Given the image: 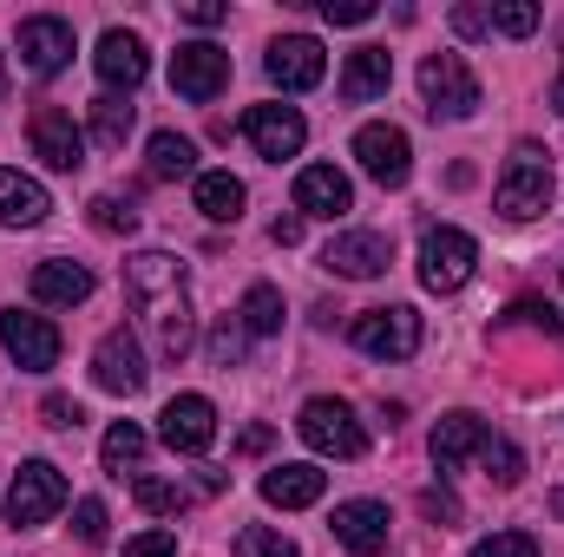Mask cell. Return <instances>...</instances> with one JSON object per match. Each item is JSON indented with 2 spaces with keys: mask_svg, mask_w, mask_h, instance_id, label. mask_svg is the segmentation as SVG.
Wrapping results in <instances>:
<instances>
[{
  "mask_svg": "<svg viewBox=\"0 0 564 557\" xmlns=\"http://www.w3.org/2000/svg\"><path fill=\"white\" fill-rule=\"evenodd\" d=\"M348 341L375 361H414L421 354V315L408 302H388V308H361L348 321Z\"/></svg>",
  "mask_w": 564,
  "mask_h": 557,
  "instance_id": "cell-1",
  "label": "cell"
},
{
  "mask_svg": "<svg viewBox=\"0 0 564 557\" xmlns=\"http://www.w3.org/2000/svg\"><path fill=\"white\" fill-rule=\"evenodd\" d=\"M492 204H499L512 223L539 217V210L552 204V157H545L539 144H519V151L506 157V171H499V190H492Z\"/></svg>",
  "mask_w": 564,
  "mask_h": 557,
  "instance_id": "cell-2",
  "label": "cell"
},
{
  "mask_svg": "<svg viewBox=\"0 0 564 557\" xmlns=\"http://www.w3.org/2000/svg\"><path fill=\"white\" fill-rule=\"evenodd\" d=\"M66 499H73V492H66V472L46 466V459H26V466L13 472V485H7V525H13V532H33V525H46Z\"/></svg>",
  "mask_w": 564,
  "mask_h": 557,
  "instance_id": "cell-3",
  "label": "cell"
},
{
  "mask_svg": "<svg viewBox=\"0 0 564 557\" xmlns=\"http://www.w3.org/2000/svg\"><path fill=\"white\" fill-rule=\"evenodd\" d=\"M421 99L433 119H473L479 112V79L459 53H426L421 59Z\"/></svg>",
  "mask_w": 564,
  "mask_h": 557,
  "instance_id": "cell-4",
  "label": "cell"
},
{
  "mask_svg": "<svg viewBox=\"0 0 564 557\" xmlns=\"http://www.w3.org/2000/svg\"><path fill=\"white\" fill-rule=\"evenodd\" d=\"M473 263H479V243H473L466 230L440 223V230H426V237H421V282L433 288V295H453V288H466Z\"/></svg>",
  "mask_w": 564,
  "mask_h": 557,
  "instance_id": "cell-5",
  "label": "cell"
},
{
  "mask_svg": "<svg viewBox=\"0 0 564 557\" xmlns=\"http://www.w3.org/2000/svg\"><path fill=\"white\" fill-rule=\"evenodd\" d=\"M295 433H302L322 459H361V452H368V433H361V419L348 414V401H308L302 419H295Z\"/></svg>",
  "mask_w": 564,
  "mask_h": 557,
  "instance_id": "cell-6",
  "label": "cell"
},
{
  "mask_svg": "<svg viewBox=\"0 0 564 557\" xmlns=\"http://www.w3.org/2000/svg\"><path fill=\"white\" fill-rule=\"evenodd\" d=\"M171 86H177V99L210 106V99L230 86V53H224L217 40H191V46H177V53H171Z\"/></svg>",
  "mask_w": 564,
  "mask_h": 557,
  "instance_id": "cell-7",
  "label": "cell"
},
{
  "mask_svg": "<svg viewBox=\"0 0 564 557\" xmlns=\"http://www.w3.org/2000/svg\"><path fill=\"white\" fill-rule=\"evenodd\" d=\"M26 144H33V157H40L46 171H79V164H86V132L73 125L66 106H33Z\"/></svg>",
  "mask_w": 564,
  "mask_h": 557,
  "instance_id": "cell-8",
  "label": "cell"
},
{
  "mask_svg": "<svg viewBox=\"0 0 564 557\" xmlns=\"http://www.w3.org/2000/svg\"><path fill=\"white\" fill-rule=\"evenodd\" d=\"M355 157H361V171L381 184V190H401L408 177H414V144L401 125H361L355 132Z\"/></svg>",
  "mask_w": 564,
  "mask_h": 557,
  "instance_id": "cell-9",
  "label": "cell"
},
{
  "mask_svg": "<svg viewBox=\"0 0 564 557\" xmlns=\"http://www.w3.org/2000/svg\"><path fill=\"white\" fill-rule=\"evenodd\" d=\"M0 348L13 354L20 374H46V368L59 361V328H53L46 315H20V308H7V315H0Z\"/></svg>",
  "mask_w": 564,
  "mask_h": 557,
  "instance_id": "cell-10",
  "label": "cell"
},
{
  "mask_svg": "<svg viewBox=\"0 0 564 557\" xmlns=\"http://www.w3.org/2000/svg\"><path fill=\"white\" fill-rule=\"evenodd\" d=\"M20 66L40 73V79L66 73V66H73V20H59V13H33V20H20Z\"/></svg>",
  "mask_w": 564,
  "mask_h": 557,
  "instance_id": "cell-11",
  "label": "cell"
},
{
  "mask_svg": "<svg viewBox=\"0 0 564 557\" xmlns=\"http://www.w3.org/2000/svg\"><path fill=\"white\" fill-rule=\"evenodd\" d=\"M158 439H164L171 452H210V446H217V407H210L204 394H177V401H164V414H158Z\"/></svg>",
  "mask_w": 564,
  "mask_h": 557,
  "instance_id": "cell-12",
  "label": "cell"
},
{
  "mask_svg": "<svg viewBox=\"0 0 564 557\" xmlns=\"http://www.w3.org/2000/svg\"><path fill=\"white\" fill-rule=\"evenodd\" d=\"M388 263H394V243H388L381 230H341V237L322 250V270L341 276V282H368V276H381Z\"/></svg>",
  "mask_w": 564,
  "mask_h": 557,
  "instance_id": "cell-13",
  "label": "cell"
},
{
  "mask_svg": "<svg viewBox=\"0 0 564 557\" xmlns=\"http://www.w3.org/2000/svg\"><path fill=\"white\" fill-rule=\"evenodd\" d=\"M243 139L257 144V157L282 164V157H295V151L308 144V125H302L295 106H250V112H243Z\"/></svg>",
  "mask_w": 564,
  "mask_h": 557,
  "instance_id": "cell-14",
  "label": "cell"
},
{
  "mask_svg": "<svg viewBox=\"0 0 564 557\" xmlns=\"http://www.w3.org/2000/svg\"><path fill=\"white\" fill-rule=\"evenodd\" d=\"M263 66H270V79H276L282 92H308V86H322L328 53H322V40H308V33H282Z\"/></svg>",
  "mask_w": 564,
  "mask_h": 557,
  "instance_id": "cell-15",
  "label": "cell"
},
{
  "mask_svg": "<svg viewBox=\"0 0 564 557\" xmlns=\"http://www.w3.org/2000/svg\"><path fill=\"white\" fill-rule=\"evenodd\" d=\"M93 381H99L106 394H139L144 387V354H139V341H132V328L99 335V348H93Z\"/></svg>",
  "mask_w": 564,
  "mask_h": 557,
  "instance_id": "cell-16",
  "label": "cell"
},
{
  "mask_svg": "<svg viewBox=\"0 0 564 557\" xmlns=\"http://www.w3.org/2000/svg\"><path fill=\"white\" fill-rule=\"evenodd\" d=\"M355 210V184L335 164H302L295 171V217H348Z\"/></svg>",
  "mask_w": 564,
  "mask_h": 557,
  "instance_id": "cell-17",
  "label": "cell"
},
{
  "mask_svg": "<svg viewBox=\"0 0 564 557\" xmlns=\"http://www.w3.org/2000/svg\"><path fill=\"white\" fill-rule=\"evenodd\" d=\"M388 532H394L388 505H375V499H348V505H335V545H348L355 557H381L388 551Z\"/></svg>",
  "mask_w": 564,
  "mask_h": 557,
  "instance_id": "cell-18",
  "label": "cell"
},
{
  "mask_svg": "<svg viewBox=\"0 0 564 557\" xmlns=\"http://www.w3.org/2000/svg\"><path fill=\"white\" fill-rule=\"evenodd\" d=\"M93 66H99V79H106V92L119 99V92H139L144 86V40L139 33H126V26H112L106 40H99V53H93Z\"/></svg>",
  "mask_w": 564,
  "mask_h": 557,
  "instance_id": "cell-19",
  "label": "cell"
},
{
  "mask_svg": "<svg viewBox=\"0 0 564 557\" xmlns=\"http://www.w3.org/2000/svg\"><path fill=\"white\" fill-rule=\"evenodd\" d=\"M486 439H492V433H486L479 414H446L440 426H433V466H440V472H459L466 459L486 452Z\"/></svg>",
  "mask_w": 564,
  "mask_h": 557,
  "instance_id": "cell-20",
  "label": "cell"
},
{
  "mask_svg": "<svg viewBox=\"0 0 564 557\" xmlns=\"http://www.w3.org/2000/svg\"><path fill=\"white\" fill-rule=\"evenodd\" d=\"M388 86H394V53H388V46H355L348 66H341V99H348V106H368V99H381Z\"/></svg>",
  "mask_w": 564,
  "mask_h": 557,
  "instance_id": "cell-21",
  "label": "cell"
},
{
  "mask_svg": "<svg viewBox=\"0 0 564 557\" xmlns=\"http://www.w3.org/2000/svg\"><path fill=\"white\" fill-rule=\"evenodd\" d=\"M46 210H53L46 184L26 177V171H13V164H0V223H7V230H33Z\"/></svg>",
  "mask_w": 564,
  "mask_h": 557,
  "instance_id": "cell-22",
  "label": "cell"
},
{
  "mask_svg": "<svg viewBox=\"0 0 564 557\" xmlns=\"http://www.w3.org/2000/svg\"><path fill=\"white\" fill-rule=\"evenodd\" d=\"M322 492H328V472L308 466V459H295V466H270V472H263V499L282 505V512H302V505H315Z\"/></svg>",
  "mask_w": 564,
  "mask_h": 557,
  "instance_id": "cell-23",
  "label": "cell"
},
{
  "mask_svg": "<svg viewBox=\"0 0 564 557\" xmlns=\"http://www.w3.org/2000/svg\"><path fill=\"white\" fill-rule=\"evenodd\" d=\"M93 295V270H79V263H40L33 270V302H46V308H79Z\"/></svg>",
  "mask_w": 564,
  "mask_h": 557,
  "instance_id": "cell-24",
  "label": "cell"
},
{
  "mask_svg": "<svg viewBox=\"0 0 564 557\" xmlns=\"http://www.w3.org/2000/svg\"><path fill=\"white\" fill-rule=\"evenodd\" d=\"M126 288H132V302H158V295H177L184 288V270H177V256L144 250V256L126 263Z\"/></svg>",
  "mask_w": 564,
  "mask_h": 557,
  "instance_id": "cell-25",
  "label": "cell"
},
{
  "mask_svg": "<svg viewBox=\"0 0 564 557\" xmlns=\"http://www.w3.org/2000/svg\"><path fill=\"white\" fill-rule=\"evenodd\" d=\"M191 204L210 217V223H237L243 217V184L230 171H197L191 177Z\"/></svg>",
  "mask_w": 564,
  "mask_h": 557,
  "instance_id": "cell-26",
  "label": "cell"
},
{
  "mask_svg": "<svg viewBox=\"0 0 564 557\" xmlns=\"http://www.w3.org/2000/svg\"><path fill=\"white\" fill-rule=\"evenodd\" d=\"M144 171H151L158 184H171V177H197V144L177 139V132H151V144H144Z\"/></svg>",
  "mask_w": 564,
  "mask_h": 557,
  "instance_id": "cell-27",
  "label": "cell"
},
{
  "mask_svg": "<svg viewBox=\"0 0 564 557\" xmlns=\"http://www.w3.org/2000/svg\"><path fill=\"white\" fill-rule=\"evenodd\" d=\"M237 321H243V335H282V295L270 288V282H250Z\"/></svg>",
  "mask_w": 564,
  "mask_h": 557,
  "instance_id": "cell-28",
  "label": "cell"
},
{
  "mask_svg": "<svg viewBox=\"0 0 564 557\" xmlns=\"http://www.w3.org/2000/svg\"><path fill=\"white\" fill-rule=\"evenodd\" d=\"M99 459H106V472H139L144 459V433L132 426V419H119L106 439H99Z\"/></svg>",
  "mask_w": 564,
  "mask_h": 557,
  "instance_id": "cell-29",
  "label": "cell"
},
{
  "mask_svg": "<svg viewBox=\"0 0 564 557\" xmlns=\"http://www.w3.org/2000/svg\"><path fill=\"white\" fill-rule=\"evenodd\" d=\"M93 139L106 144V151H119V144L132 139V106H126V99H112V92H106V99H93Z\"/></svg>",
  "mask_w": 564,
  "mask_h": 557,
  "instance_id": "cell-30",
  "label": "cell"
},
{
  "mask_svg": "<svg viewBox=\"0 0 564 557\" xmlns=\"http://www.w3.org/2000/svg\"><path fill=\"white\" fill-rule=\"evenodd\" d=\"M86 210H93V230H106V237H132L139 230V210L119 204V197H93Z\"/></svg>",
  "mask_w": 564,
  "mask_h": 557,
  "instance_id": "cell-31",
  "label": "cell"
},
{
  "mask_svg": "<svg viewBox=\"0 0 564 557\" xmlns=\"http://www.w3.org/2000/svg\"><path fill=\"white\" fill-rule=\"evenodd\" d=\"M237 557H295V545L270 525H250V532H237Z\"/></svg>",
  "mask_w": 564,
  "mask_h": 557,
  "instance_id": "cell-32",
  "label": "cell"
},
{
  "mask_svg": "<svg viewBox=\"0 0 564 557\" xmlns=\"http://www.w3.org/2000/svg\"><path fill=\"white\" fill-rule=\"evenodd\" d=\"M132 492H139L144 512H158V518H177V512H184V492H177V485H164V479H139Z\"/></svg>",
  "mask_w": 564,
  "mask_h": 557,
  "instance_id": "cell-33",
  "label": "cell"
},
{
  "mask_svg": "<svg viewBox=\"0 0 564 557\" xmlns=\"http://www.w3.org/2000/svg\"><path fill=\"white\" fill-rule=\"evenodd\" d=\"M473 557H539V538L532 532H492L473 545Z\"/></svg>",
  "mask_w": 564,
  "mask_h": 557,
  "instance_id": "cell-34",
  "label": "cell"
},
{
  "mask_svg": "<svg viewBox=\"0 0 564 557\" xmlns=\"http://www.w3.org/2000/svg\"><path fill=\"white\" fill-rule=\"evenodd\" d=\"M492 26L512 33V40H525V33L539 26V7H532V0H499V7H492Z\"/></svg>",
  "mask_w": 564,
  "mask_h": 557,
  "instance_id": "cell-35",
  "label": "cell"
},
{
  "mask_svg": "<svg viewBox=\"0 0 564 557\" xmlns=\"http://www.w3.org/2000/svg\"><path fill=\"white\" fill-rule=\"evenodd\" d=\"M486 466H492V479L499 485H519V472H525V459H519V446L512 439H486V452H479Z\"/></svg>",
  "mask_w": 564,
  "mask_h": 557,
  "instance_id": "cell-36",
  "label": "cell"
},
{
  "mask_svg": "<svg viewBox=\"0 0 564 557\" xmlns=\"http://www.w3.org/2000/svg\"><path fill=\"white\" fill-rule=\"evenodd\" d=\"M210 361H217V368H237V361H243V321H217V335H210Z\"/></svg>",
  "mask_w": 564,
  "mask_h": 557,
  "instance_id": "cell-37",
  "label": "cell"
},
{
  "mask_svg": "<svg viewBox=\"0 0 564 557\" xmlns=\"http://www.w3.org/2000/svg\"><path fill=\"white\" fill-rule=\"evenodd\" d=\"M322 20H335V26H361V20H375V0H322Z\"/></svg>",
  "mask_w": 564,
  "mask_h": 557,
  "instance_id": "cell-38",
  "label": "cell"
},
{
  "mask_svg": "<svg viewBox=\"0 0 564 557\" xmlns=\"http://www.w3.org/2000/svg\"><path fill=\"white\" fill-rule=\"evenodd\" d=\"M73 518H79V538H86V545H106V505H99V499H79Z\"/></svg>",
  "mask_w": 564,
  "mask_h": 557,
  "instance_id": "cell-39",
  "label": "cell"
},
{
  "mask_svg": "<svg viewBox=\"0 0 564 557\" xmlns=\"http://www.w3.org/2000/svg\"><path fill=\"white\" fill-rule=\"evenodd\" d=\"M40 419L66 433V426H79L86 414H79V401H73V394H46V401H40Z\"/></svg>",
  "mask_w": 564,
  "mask_h": 557,
  "instance_id": "cell-40",
  "label": "cell"
},
{
  "mask_svg": "<svg viewBox=\"0 0 564 557\" xmlns=\"http://www.w3.org/2000/svg\"><path fill=\"white\" fill-rule=\"evenodd\" d=\"M421 512H426V518H440V525H459V499H453L446 485H433V492H421Z\"/></svg>",
  "mask_w": 564,
  "mask_h": 557,
  "instance_id": "cell-41",
  "label": "cell"
},
{
  "mask_svg": "<svg viewBox=\"0 0 564 557\" xmlns=\"http://www.w3.org/2000/svg\"><path fill=\"white\" fill-rule=\"evenodd\" d=\"M126 557H177V538H171V532H139V538L126 545Z\"/></svg>",
  "mask_w": 564,
  "mask_h": 557,
  "instance_id": "cell-42",
  "label": "cell"
},
{
  "mask_svg": "<svg viewBox=\"0 0 564 557\" xmlns=\"http://www.w3.org/2000/svg\"><path fill=\"white\" fill-rule=\"evenodd\" d=\"M453 33L479 40V33H492V13H486V7H453Z\"/></svg>",
  "mask_w": 564,
  "mask_h": 557,
  "instance_id": "cell-43",
  "label": "cell"
},
{
  "mask_svg": "<svg viewBox=\"0 0 564 557\" xmlns=\"http://www.w3.org/2000/svg\"><path fill=\"white\" fill-rule=\"evenodd\" d=\"M270 243L295 250V243H302V217H276V223H270Z\"/></svg>",
  "mask_w": 564,
  "mask_h": 557,
  "instance_id": "cell-44",
  "label": "cell"
},
{
  "mask_svg": "<svg viewBox=\"0 0 564 557\" xmlns=\"http://www.w3.org/2000/svg\"><path fill=\"white\" fill-rule=\"evenodd\" d=\"M184 20H191V26H217V20H224V7H217V0H191V7H184Z\"/></svg>",
  "mask_w": 564,
  "mask_h": 557,
  "instance_id": "cell-45",
  "label": "cell"
},
{
  "mask_svg": "<svg viewBox=\"0 0 564 557\" xmlns=\"http://www.w3.org/2000/svg\"><path fill=\"white\" fill-rule=\"evenodd\" d=\"M552 518H558V525H564V485H558V492H552Z\"/></svg>",
  "mask_w": 564,
  "mask_h": 557,
  "instance_id": "cell-46",
  "label": "cell"
},
{
  "mask_svg": "<svg viewBox=\"0 0 564 557\" xmlns=\"http://www.w3.org/2000/svg\"><path fill=\"white\" fill-rule=\"evenodd\" d=\"M552 106H558V112H564V73H558V79H552Z\"/></svg>",
  "mask_w": 564,
  "mask_h": 557,
  "instance_id": "cell-47",
  "label": "cell"
},
{
  "mask_svg": "<svg viewBox=\"0 0 564 557\" xmlns=\"http://www.w3.org/2000/svg\"><path fill=\"white\" fill-rule=\"evenodd\" d=\"M0 92H7V53H0Z\"/></svg>",
  "mask_w": 564,
  "mask_h": 557,
  "instance_id": "cell-48",
  "label": "cell"
}]
</instances>
